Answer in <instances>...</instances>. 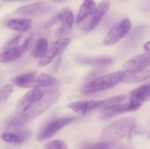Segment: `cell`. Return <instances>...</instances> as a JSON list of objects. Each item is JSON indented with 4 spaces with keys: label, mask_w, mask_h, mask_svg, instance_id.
Here are the masks:
<instances>
[{
    "label": "cell",
    "mask_w": 150,
    "mask_h": 149,
    "mask_svg": "<svg viewBox=\"0 0 150 149\" xmlns=\"http://www.w3.org/2000/svg\"><path fill=\"white\" fill-rule=\"evenodd\" d=\"M59 96L60 91L58 89H54L48 91L40 100L32 105L24 113L10 118L7 121L6 125L8 127H16L27 124L48 110L57 102Z\"/></svg>",
    "instance_id": "obj_1"
},
{
    "label": "cell",
    "mask_w": 150,
    "mask_h": 149,
    "mask_svg": "<svg viewBox=\"0 0 150 149\" xmlns=\"http://www.w3.org/2000/svg\"><path fill=\"white\" fill-rule=\"evenodd\" d=\"M136 119L132 117L121 118L105 127L100 136V141L117 145L122 139L129 137L136 128Z\"/></svg>",
    "instance_id": "obj_2"
},
{
    "label": "cell",
    "mask_w": 150,
    "mask_h": 149,
    "mask_svg": "<svg viewBox=\"0 0 150 149\" xmlns=\"http://www.w3.org/2000/svg\"><path fill=\"white\" fill-rule=\"evenodd\" d=\"M126 73L125 72H117L105 74L88 82L82 87L81 91L85 94H90L108 90L124 81Z\"/></svg>",
    "instance_id": "obj_3"
},
{
    "label": "cell",
    "mask_w": 150,
    "mask_h": 149,
    "mask_svg": "<svg viewBox=\"0 0 150 149\" xmlns=\"http://www.w3.org/2000/svg\"><path fill=\"white\" fill-rule=\"evenodd\" d=\"M76 120H78V118L76 116L61 117L52 120L42 129L38 136V140L39 141H45L48 139H50L62 129L74 122Z\"/></svg>",
    "instance_id": "obj_4"
},
{
    "label": "cell",
    "mask_w": 150,
    "mask_h": 149,
    "mask_svg": "<svg viewBox=\"0 0 150 149\" xmlns=\"http://www.w3.org/2000/svg\"><path fill=\"white\" fill-rule=\"evenodd\" d=\"M132 23L128 18L123 19L112 26L103 39V44L111 45L118 42L127 34L131 29Z\"/></svg>",
    "instance_id": "obj_5"
},
{
    "label": "cell",
    "mask_w": 150,
    "mask_h": 149,
    "mask_svg": "<svg viewBox=\"0 0 150 149\" xmlns=\"http://www.w3.org/2000/svg\"><path fill=\"white\" fill-rule=\"evenodd\" d=\"M45 94L44 91L40 89H32L28 91L18 101L15 108V112L17 115L24 113L32 105L40 100Z\"/></svg>",
    "instance_id": "obj_6"
},
{
    "label": "cell",
    "mask_w": 150,
    "mask_h": 149,
    "mask_svg": "<svg viewBox=\"0 0 150 149\" xmlns=\"http://www.w3.org/2000/svg\"><path fill=\"white\" fill-rule=\"evenodd\" d=\"M149 64L150 53H145L126 61L122 69L126 74H135L145 70Z\"/></svg>",
    "instance_id": "obj_7"
},
{
    "label": "cell",
    "mask_w": 150,
    "mask_h": 149,
    "mask_svg": "<svg viewBox=\"0 0 150 149\" xmlns=\"http://www.w3.org/2000/svg\"><path fill=\"white\" fill-rule=\"evenodd\" d=\"M70 41L71 40H70V38H64V39H61L56 41L51 45L46 55L43 58L39 60L38 63V67L47 66L54 59L55 57L63 53L67 48L68 45H70Z\"/></svg>",
    "instance_id": "obj_8"
},
{
    "label": "cell",
    "mask_w": 150,
    "mask_h": 149,
    "mask_svg": "<svg viewBox=\"0 0 150 149\" xmlns=\"http://www.w3.org/2000/svg\"><path fill=\"white\" fill-rule=\"evenodd\" d=\"M51 10V6L45 1H39L16 9V13L26 17H38L47 14Z\"/></svg>",
    "instance_id": "obj_9"
},
{
    "label": "cell",
    "mask_w": 150,
    "mask_h": 149,
    "mask_svg": "<svg viewBox=\"0 0 150 149\" xmlns=\"http://www.w3.org/2000/svg\"><path fill=\"white\" fill-rule=\"evenodd\" d=\"M150 100V85L145 84L133 89L130 93V105L132 111H136L142 106L144 102Z\"/></svg>",
    "instance_id": "obj_10"
},
{
    "label": "cell",
    "mask_w": 150,
    "mask_h": 149,
    "mask_svg": "<svg viewBox=\"0 0 150 149\" xmlns=\"http://www.w3.org/2000/svg\"><path fill=\"white\" fill-rule=\"evenodd\" d=\"M61 26L56 30L55 37L57 38L64 37L70 32L74 22V15L70 9L64 8L59 13Z\"/></svg>",
    "instance_id": "obj_11"
},
{
    "label": "cell",
    "mask_w": 150,
    "mask_h": 149,
    "mask_svg": "<svg viewBox=\"0 0 150 149\" xmlns=\"http://www.w3.org/2000/svg\"><path fill=\"white\" fill-rule=\"evenodd\" d=\"M32 41V36L28 37L26 40L23 42L22 45L19 46H15L10 48L1 53L0 55V61L1 63H8L10 61H16V59L20 58L23 53L28 49L29 45Z\"/></svg>",
    "instance_id": "obj_12"
},
{
    "label": "cell",
    "mask_w": 150,
    "mask_h": 149,
    "mask_svg": "<svg viewBox=\"0 0 150 149\" xmlns=\"http://www.w3.org/2000/svg\"><path fill=\"white\" fill-rule=\"evenodd\" d=\"M110 8V1L108 0H103L96 7L93 13L91 15L89 23L85 27V32H89L96 28Z\"/></svg>",
    "instance_id": "obj_13"
},
{
    "label": "cell",
    "mask_w": 150,
    "mask_h": 149,
    "mask_svg": "<svg viewBox=\"0 0 150 149\" xmlns=\"http://www.w3.org/2000/svg\"><path fill=\"white\" fill-rule=\"evenodd\" d=\"M98 102L96 100L79 101L67 104V108L80 115H85L93 110L98 109Z\"/></svg>",
    "instance_id": "obj_14"
},
{
    "label": "cell",
    "mask_w": 150,
    "mask_h": 149,
    "mask_svg": "<svg viewBox=\"0 0 150 149\" xmlns=\"http://www.w3.org/2000/svg\"><path fill=\"white\" fill-rule=\"evenodd\" d=\"M31 135L28 130H18L15 131L4 132L1 134V139L4 142L12 144H20L26 141Z\"/></svg>",
    "instance_id": "obj_15"
},
{
    "label": "cell",
    "mask_w": 150,
    "mask_h": 149,
    "mask_svg": "<svg viewBox=\"0 0 150 149\" xmlns=\"http://www.w3.org/2000/svg\"><path fill=\"white\" fill-rule=\"evenodd\" d=\"M131 109L129 103L127 104H117L114 106L105 108L100 113V118L102 120H108L120 114L127 112H130Z\"/></svg>",
    "instance_id": "obj_16"
},
{
    "label": "cell",
    "mask_w": 150,
    "mask_h": 149,
    "mask_svg": "<svg viewBox=\"0 0 150 149\" xmlns=\"http://www.w3.org/2000/svg\"><path fill=\"white\" fill-rule=\"evenodd\" d=\"M96 8L95 0H83L76 16V23H80L89 15H92Z\"/></svg>",
    "instance_id": "obj_17"
},
{
    "label": "cell",
    "mask_w": 150,
    "mask_h": 149,
    "mask_svg": "<svg viewBox=\"0 0 150 149\" xmlns=\"http://www.w3.org/2000/svg\"><path fill=\"white\" fill-rule=\"evenodd\" d=\"M57 82V78L54 76L46 74H41L37 77L27 88L32 89H40V88L48 87L53 86Z\"/></svg>",
    "instance_id": "obj_18"
},
{
    "label": "cell",
    "mask_w": 150,
    "mask_h": 149,
    "mask_svg": "<svg viewBox=\"0 0 150 149\" xmlns=\"http://www.w3.org/2000/svg\"><path fill=\"white\" fill-rule=\"evenodd\" d=\"M32 20L28 18H14L11 19L7 23L9 29L21 32L29 31L32 27Z\"/></svg>",
    "instance_id": "obj_19"
},
{
    "label": "cell",
    "mask_w": 150,
    "mask_h": 149,
    "mask_svg": "<svg viewBox=\"0 0 150 149\" xmlns=\"http://www.w3.org/2000/svg\"><path fill=\"white\" fill-rule=\"evenodd\" d=\"M37 77V72H30L21 74L13 79V83L18 87L27 88L28 86Z\"/></svg>",
    "instance_id": "obj_20"
},
{
    "label": "cell",
    "mask_w": 150,
    "mask_h": 149,
    "mask_svg": "<svg viewBox=\"0 0 150 149\" xmlns=\"http://www.w3.org/2000/svg\"><path fill=\"white\" fill-rule=\"evenodd\" d=\"M48 51V42L45 38L41 37L37 42L33 51V56L38 59H41Z\"/></svg>",
    "instance_id": "obj_21"
},
{
    "label": "cell",
    "mask_w": 150,
    "mask_h": 149,
    "mask_svg": "<svg viewBox=\"0 0 150 149\" xmlns=\"http://www.w3.org/2000/svg\"><path fill=\"white\" fill-rule=\"evenodd\" d=\"M150 77V69L135 74H126L124 81L126 83H137L144 81Z\"/></svg>",
    "instance_id": "obj_22"
},
{
    "label": "cell",
    "mask_w": 150,
    "mask_h": 149,
    "mask_svg": "<svg viewBox=\"0 0 150 149\" xmlns=\"http://www.w3.org/2000/svg\"><path fill=\"white\" fill-rule=\"evenodd\" d=\"M125 95H118V96H113V97L108 98L103 100H100L98 102V109H105L109 107L114 106L117 104L122 103V102L125 99Z\"/></svg>",
    "instance_id": "obj_23"
},
{
    "label": "cell",
    "mask_w": 150,
    "mask_h": 149,
    "mask_svg": "<svg viewBox=\"0 0 150 149\" xmlns=\"http://www.w3.org/2000/svg\"><path fill=\"white\" fill-rule=\"evenodd\" d=\"M79 61L83 64H92V65H106L111 64L113 59L109 57H102V58H83Z\"/></svg>",
    "instance_id": "obj_24"
},
{
    "label": "cell",
    "mask_w": 150,
    "mask_h": 149,
    "mask_svg": "<svg viewBox=\"0 0 150 149\" xmlns=\"http://www.w3.org/2000/svg\"><path fill=\"white\" fill-rule=\"evenodd\" d=\"M116 145H117L109 144L100 140L98 143L83 144L80 149H115Z\"/></svg>",
    "instance_id": "obj_25"
},
{
    "label": "cell",
    "mask_w": 150,
    "mask_h": 149,
    "mask_svg": "<svg viewBox=\"0 0 150 149\" xmlns=\"http://www.w3.org/2000/svg\"><path fill=\"white\" fill-rule=\"evenodd\" d=\"M13 86L10 84L4 85L0 89V102L1 104L4 103L7 100L11 93H13Z\"/></svg>",
    "instance_id": "obj_26"
},
{
    "label": "cell",
    "mask_w": 150,
    "mask_h": 149,
    "mask_svg": "<svg viewBox=\"0 0 150 149\" xmlns=\"http://www.w3.org/2000/svg\"><path fill=\"white\" fill-rule=\"evenodd\" d=\"M44 149H68V148L65 142L60 140H55L45 143Z\"/></svg>",
    "instance_id": "obj_27"
},
{
    "label": "cell",
    "mask_w": 150,
    "mask_h": 149,
    "mask_svg": "<svg viewBox=\"0 0 150 149\" xmlns=\"http://www.w3.org/2000/svg\"><path fill=\"white\" fill-rule=\"evenodd\" d=\"M59 22H60L59 15H55L54 16L51 17V18L48 19V20H46V22H45V24H44V28H45V29H49V28L54 26V25L57 24Z\"/></svg>",
    "instance_id": "obj_28"
},
{
    "label": "cell",
    "mask_w": 150,
    "mask_h": 149,
    "mask_svg": "<svg viewBox=\"0 0 150 149\" xmlns=\"http://www.w3.org/2000/svg\"><path fill=\"white\" fill-rule=\"evenodd\" d=\"M21 37H22V34H18L17 35V36L15 37H13L10 41H9V42L7 43V45H5L6 50L8 49V48L16 46L17 44L20 42L21 39Z\"/></svg>",
    "instance_id": "obj_29"
},
{
    "label": "cell",
    "mask_w": 150,
    "mask_h": 149,
    "mask_svg": "<svg viewBox=\"0 0 150 149\" xmlns=\"http://www.w3.org/2000/svg\"><path fill=\"white\" fill-rule=\"evenodd\" d=\"M144 49L145 51H146V53H150V40L144 44Z\"/></svg>",
    "instance_id": "obj_30"
},
{
    "label": "cell",
    "mask_w": 150,
    "mask_h": 149,
    "mask_svg": "<svg viewBox=\"0 0 150 149\" xmlns=\"http://www.w3.org/2000/svg\"><path fill=\"white\" fill-rule=\"evenodd\" d=\"M4 1H9V2H16V1H20V2H23V1H29L31 0H3Z\"/></svg>",
    "instance_id": "obj_31"
},
{
    "label": "cell",
    "mask_w": 150,
    "mask_h": 149,
    "mask_svg": "<svg viewBox=\"0 0 150 149\" xmlns=\"http://www.w3.org/2000/svg\"><path fill=\"white\" fill-rule=\"evenodd\" d=\"M115 149H132L130 148L127 147V146H125V145H116Z\"/></svg>",
    "instance_id": "obj_32"
},
{
    "label": "cell",
    "mask_w": 150,
    "mask_h": 149,
    "mask_svg": "<svg viewBox=\"0 0 150 149\" xmlns=\"http://www.w3.org/2000/svg\"><path fill=\"white\" fill-rule=\"evenodd\" d=\"M54 2H64V1H67V0H52Z\"/></svg>",
    "instance_id": "obj_33"
},
{
    "label": "cell",
    "mask_w": 150,
    "mask_h": 149,
    "mask_svg": "<svg viewBox=\"0 0 150 149\" xmlns=\"http://www.w3.org/2000/svg\"><path fill=\"white\" fill-rule=\"evenodd\" d=\"M148 138L150 139V129H149V134H148Z\"/></svg>",
    "instance_id": "obj_34"
},
{
    "label": "cell",
    "mask_w": 150,
    "mask_h": 149,
    "mask_svg": "<svg viewBox=\"0 0 150 149\" xmlns=\"http://www.w3.org/2000/svg\"><path fill=\"white\" fill-rule=\"evenodd\" d=\"M149 85H150V83H149Z\"/></svg>",
    "instance_id": "obj_35"
}]
</instances>
